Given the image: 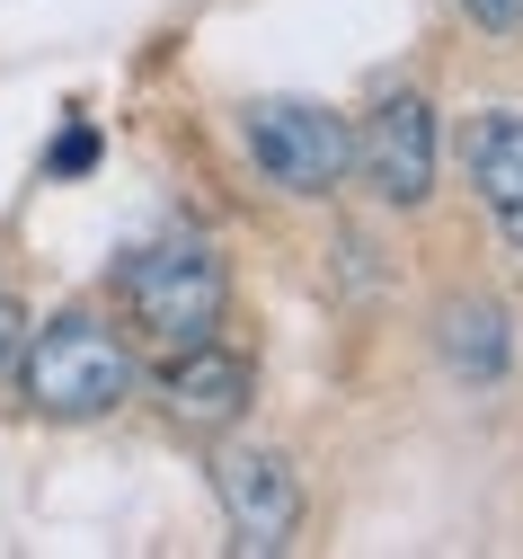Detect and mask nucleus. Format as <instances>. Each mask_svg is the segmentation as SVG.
Instances as JSON below:
<instances>
[{
  "label": "nucleus",
  "instance_id": "nucleus-5",
  "mask_svg": "<svg viewBox=\"0 0 523 559\" xmlns=\"http://www.w3.org/2000/svg\"><path fill=\"white\" fill-rule=\"evenodd\" d=\"M355 169H364V187L382 195V204H426L435 195V107L417 98V90H400V98H382L364 116V133H355Z\"/></svg>",
  "mask_w": 523,
  "mask_h": 559
},
{
  "label": "nucleus",
  "instance_id": "nucleus-8",
  "mask_svg": "<svg viewBox=\"0 0 523 559\" xmlns=\"http://www.w3.org/2000/svg\"><path fill=\"white\" fill-rule=\"evenodd\" d=\"M443 365L462 382H497L506 373V311L497 302H443Z\"/></svg>",
  "mask_w": 523,
  "mask_h": 559
},
{
  "label": "nucleus",
  "instance_id": "nucleus-6",
  "mask_svg": "<svg viewBox=\"0 0 523 559\" xmlns=\"http://www.w3.org/2000/svg\"><path fill=\"white\" fill-rule=\"evenodd\" d=\"M161 400H169L178 427H231V417L249 408V365H240L222 337L178 346V356L161 365Z\"/></svg>",
  "mask_w": 523,
  "mask_h": 559
},
{
  "label": "nucleus",
  "instance_id": "nucleus-4",
  "mask_svg": "<svg viewBox=\"0 0 523 559\" xmlns=\"http://www.w3.org/2000/svg\"><path fill=\"white\" fill-rule=\"evenodd\" d=\"M213 488H222V515H231V542L275 559L293 542V524H302V479H293V462L275 444H231L213 462Z\"/></svg>",
  "mask_w": 523,
  "mask_h": 559
},
{
  "label": "nucleus",
  "instance_id": "nucleus-2",
  "mask_svg": "<svg viewBox=\"0 0 523 559\" xmlns=\"http://www.w3.org/2000/svg\"><path fill=\"white\" fill-rule=\"evenodd\" d=\"M124 391H133V346L98 311H62V320L36 329V346H27V400L45 417H107V408H124Z\"/></svg>",
  "mask_w": 523,
  "mask_h": 559
},
{
  "label": "nucleus",
  "instance_id": "nucleus-7",
  "mask_svg": "<svg viewBox=\"0 0 523 559\" xmlns=\"http://www.w3.org/2000/svg\"><path fill=\"white\" fill-rule=\"evenodd\" d=\"M471 178H479V204L506 249H523V116L514 107H488L471 124Z\"/></svg>",
  "mask_w": 523,
  "mask_h": 559
},
{
  "label": "nucleus",
  "instance_id": "nucleus-1",
  "mask_svg": "<svg viewBox=\"0 0 523 559\" xmlns=\"http://www.w3.org/2000/svg\"><path fill=\"white\" fill-rule=\"evenodd\" d=\"M222 302H231V285H222V258L195 240V231H169L152 249L124 258V311L133 329L161 346V356H178V346H204L222 329Z\"/></svg>",
  "mask_w": 523,
  "mask_h": 559
},
{
  "label": "nucleus",
  "instance_id": "nucleus-9",
  "mask_svg": "<svg viewBox=\"0 0 523 559\" xmlns=\"http://www.w3.org/2000/svg\"><path fill=\"white\" fill-rule=\"evenodd\" d=\"M90 160H98V124H81V116H71V124L54 133V152H45V169H54V178H81Z\"/></svg>",
  "mask_w": 523,
  "mask_h": 559
},
{
  "label": "nucleus",
  "instance_id": "nucleus-10",
  "mask_svg": "<svg viewBox=\"0 0 523 559\" xmlns=\"http://www.w3.org/2000/svg\"><path fill=\"white\" fill-rule=\"evenodd\" d=\"M462 10H471L488 36H514V27H523V0H462Z\"/></svg>",
  "mask_w": 523,
  "mask_h": 559
},
{
  "label": "nucleus",
  "instance_id": "nucleus-3",
  "mask_svg": "<svg viewBox=\"0 0 523 559\" xmlns=\"http://www.w3.org/2000/svg\"><path fill=\"white\" fill-rule=\"evenodd\" d=\"M240 143H249L258 178L284 187V195H329V187L355 169V133H346V116L320 107V98H258V107L240 116Z\"/></svg>",
  "mask_w": 523,
  "mask_h": 559
},
{
  "label": "nucleus",
  "instance_id": "nucleus-11",
  "mask_svg": "<svg viewBox=\"0 0 523 559\" xmlns=\"http://www.w3.org/2000/svg\"><path fill=\"white\" fill-rule=\"evenodd\" d=\"M10 337H19V311H10V302H0V356H10Z\"/></svg>",
  "mask_w": 523,
  "mask_h": 559
}]
</instances>
